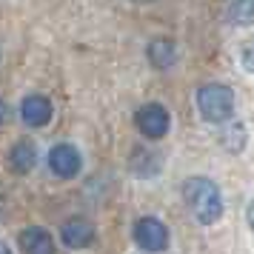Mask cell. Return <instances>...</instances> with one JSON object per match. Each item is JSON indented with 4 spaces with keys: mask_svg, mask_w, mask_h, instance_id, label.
Returning a JSON list of instances; mask_svg holds the SVG:
<instances>
[{
    "mask_svg": "<svg viewBox=\"0 0 254 254\" xmlns=\"http://www.w3.org/2000/svg\"><path fill=\"white\" fill-rule=\"evenodd\" d=\"M3 123H9V106L0 100V126H3Z\"/></svg>",
    "mask_w": 254,
    "mask_h": 254,
    "instance_id": "cell-12",
    "label": "cell"
},
{
    "mask_svg": "<svg viewBox=\"0 0 254 254\" xmlns=\"http://www.w3.org/2000/svg\"><path fill=\"white\" fill-rule=\"evenodd\" d=\"M197 109L208 123H226L234 117V92L226 83H206L197 92Z\"/></svg>",
    "mask_w": 254,
    "mask_h": 254,
    "instance_id": "cell-2",
    "label": "cell"
},
{
    "mask_svg": "<svg viewBox=\"0 0 254 254\" xmlns=\"http://www.w3.org/2000/svg\"><path fill=\"white\" fill-rule=\"evenodd\" d=\"M63 243L69 249H86L94 243V226L86 217H69L63 223V231H60Z\"/></svg>",
    "mask_w": 254,
    "mask_h": 254,
    "instance_id": "cell-7",
    "label": "cell"
},
{
    "mask_svg": "<svg viewBox=\"0 0 254 254\" xmlns=\"http://www.w3.org/2000/svg\"><path fill=\"white\" fill-rule=\"evenodd\" d=\"M183 197H186V203H189V208H191V214L197 217V223L211 226V223H217L223 217V194H220L214 180H208V177H191L183 186Z\"/></svg>",
    "mask_w": 254,
    "mask_h": 254,
    "instance_id": "cell-1",
    "label": "cell"
},
{
    "mask_svg": "<svg viewBox=\"0 0 254 254\" xmlns=\"http://www.w3.org/2000/svg\"><path fill=\"white\" fill-rule=\"evenodd\" d=\"M146 55H149V63L154 69H172L174 63H177V46L169 37H154L149 43Z\"/></svg>",
    "mask_w": 254,
    "mask_h": 254,
    "instance_id": "cell-9",
    "label": "cell"
},
{
    "mask_svg": "<svg viewBox=\"0 0 254 254\" xmlns=\"http://www.w3.org/2000/svg\"><path fill=\"white\" fill-rule=\"evenodd\" d=\"M134 123H137L140 134L149 140H160L169 134V126H172V117L166 112V106L160 103H146L137 109V115H134Z\"/></svg>",
    "mask_w": 254,
    "mask_h": 254,
    "instance_id": "cell-3",
    "label": "cell"
},
{
    "mask_svg": "<svg viewBox=\"0 0 254 254\" xmlns=\"http://www.w3.org/2000/svg\"><path fill=\"white\" fill-rule=\"evenodd\" d=\"M0 254H12L9 249H6V243H3V240H0Z\"/></svg>",
    "mask_w": 254,
    "mask_h": 254,
    "instance_id": "cell-13",
    "label": "cell"
},
{
    "mask_svg": "<svg viewBox=\"0 0 254 254\" xmlns=\"http://www.w3.org/2000/svg\"><path fill=\"white\" fill-rule=\"evenodd\" d=\"M80 151L74 149V146H69V143H60V146H55V149L49 151V169L58 174V177H63V180H69V177H74V174L80 172Z\"/></svg>",
    "mask_w": 254,
    "mask_h": 254,
    "instance_id": "cell-5",
    "label": "cell"
},
{
    "mask_svg": "<svg viewBox=\"0 0 254 254\" xmlns=\"http://www.w3.org/2000/svg\"><path fill=\"white\" fill-rule=\"evenodd\" d=\"M9 166H12L17 174H29L37 166V149L29 143V140H20L9 149Z\"/></svg>",
    "mask_w": 254,
    "mask_h": 254,
    "instance_id": "cell-10",
    "label": "cell"
},
{
    "mask_svg": "<svg viewBox=\"0 0 254 254\" xmlns=\"http://www.w3.org/2000/svg\"><path fill=\"white\" fill-rule=\"evenodd\" d=\"M134 243L143 252H163L169 246V229L157 217H140L134 223Z\"/></svg>",
    "mask_w": 254,
    "mask_h": 254,
    "instance_id": "cell-4",
    "label": "cell"
},
{
    "mask_svg": "<svg viewBox=\"0 0 254 254\" xmlns=\"http://www.w3.org/2000/svg\"><path fill=\"white\" fill-rule=\"evenodd\" d=\"M134 3H151V0H134Z\"/></svg>",
    "mask_w": 254,
    "mask_h": 254,
    "instance_id": "cell-14",
    "label": "cell"
},
{
    "mask_svg": "<svg viewBox=\"0 0 254 254\" xmlns=\"http://www.w3.org/2000/svg\"><path fill=\"white\" fill-rule=\"evenodd\" d=\"M55 109L43 94H29L23 103H20V120H23L29 128H43L52 120Z\"/></svg>",
    "mask_w": 254,
    "mask_h": 254,
    "instance_id": "cell-6",
    "label": "cell"
},
{
    "mask_svg": "<svg viewBox=\"0 0 254 254\" xmlns=\"http://www.w3.org/2000/svg\"><path fill=\"white\" fill-rule=\"evenodd\" d=\"M17 243H20L23 254H55V237L46 229H40V226L23 229L20 237H17Z\"/></svg>",
    "mask_w": 254,
    "mask_h": 254,
    "instance_id": "cell-8",
    "label": "cell"
},
{
    "mask_svg": "<svg viewBox=\"0 0 254 254\" xmlns=\"http://www.w3.org/2000/svg\"><path fill=\"white\" fill-rule=\"evenodd\" d=\"M254 12H252V0H234L229 6V23L234 26H252Z\"/></svg>",
    "mask_w": 254,
    "mask_h": 254,
    "instance_id": "cell-11",
    "label": "cell"
}]
</instances>
